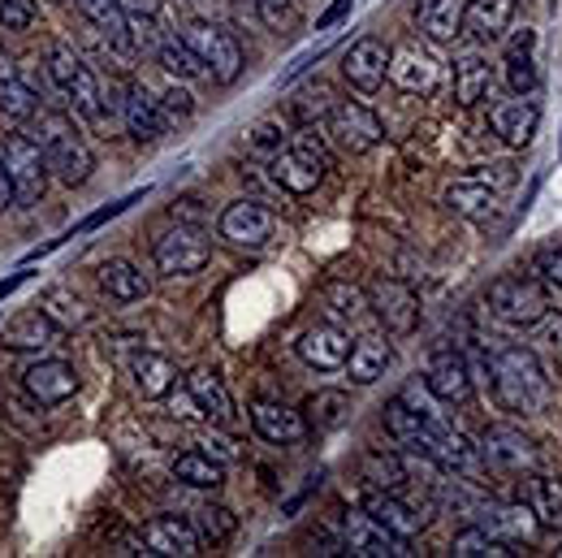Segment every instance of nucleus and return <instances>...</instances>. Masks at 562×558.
I'll list each match as a JSON object with an SVG mask.
<instances>
[{
  "label": "nucleus",
  "mask_w": 562,
  "mask_h": 558,
  "mask_svg": "<svg viewBox=\"0 0 562 558\" xmlns=\"http://www.w3.org/2000/svg\"><path fill=\"white\" fill-rule=\"evenodd\" d=\"M122 122L126 131L139 143H156L165 135V113H160V100L143 87V82H126V96H122Z\"/></svg>",
  "instance_id": "a878e982"
},
{
  "label": "nucleus",
  "mask_w": 562,
  "mask_h": 558,
  "mask_svg": "<svg viewBox=\"0 0 562 558\" xmlns=\"http://www.w3.org/2000/svg\"><path fill=\"white\" fill-rule=\"evenodd\" d=\"M450 550H454V558H510V555H519L510 542L493 537L485 524H481V528H463V533H454Z\"/></svg>",
  "instance_id": "c03bdc74"
},
{
  "label": "nucleus",
  "mask_w": 562,
  "mask_h": 558,
  "mask_svg": "<svg viewBox=\"0 0 562 558\" xmlns=\"http://www.w3.org/2000/svg\"><path fill=\"white\" fill-rule=\"evenodd\" d=\"M559 555H562V546H559Z\"/></svg>",
  "instance_id": "e2e57ef3"
},
{
  "label": "nucleus",
  "mask_w": 562,
  "mask_h": 558,
  "mask_svg": "<svg viewBox=\"0 0 562 558\" xmlns=\"http://www.w3.org/2000/svg\"><path fill=\"white\" fill-rule=\"evenodd\" d=\"M0 156H4V169H9V178H13V200H18V209H35V204L44 200L48 174H53L44 147L35 143V135H9Z\"/></svg>",
  "instance_id": "423d86ee"
},
{
  "label": "nucleus",
  "mask_w": 562,
  "mask_h": 558,
  "mask_svg": "<svg viewBox=\"0 0 562 558\" xmlns=\"http://www.w3.org/2000/svg\"><path fill=\"white\" fill-rule=\"evenodd\" d=\"M78 368H74L70 359H57V355H44V359H35V364H26V372H22V390L40 403V408H61V403H70L74 394H78Z\"/></svg>",
  "instance_id": "4468645a"
},
{
  "label": "nucleus",
  "mask_w": 562,
  "mask_h": 558,
  "mask_svg": "<svg viewBox=\"0 0 562 558\" xmlns=\"http://www.w3.org/2000/svg\"><path fill=\"white\" fill-rule=\"evenodd\" d=\"M191 48H195V57L204 62V70H209L212 82H221V87H229L243 66H247V57H243V44L234 40V31H225V26H216V22H187V35H182Z\"/></svg>",
  "instance_id": "0eeeda50"
},
{
  "label": "nucleus",
  "mask_w": 562,
  "mask_h": 558,
  "mask_svg": "<svg viewBox=\"0 0 562 558\" xmlns=\"http://www.w3.org/2000/svg\"><path fill=\"white\" fill-rule=\"evenodd\" d=\"M394 359V347H390V334L385 330H368L351 343V355H347V372H351L355 386H372L376 377H385Z\"/></svg>",
  "instance_id": "bb28decb"
},
{
  "label": "nucleus",
  "mask_w": 562,
  "mask_h": 558,
  "mask_svg": "<svg viewBox=\"0 0 562 558\" xmlns=\"http://www.w3.org/2000/svg\"><path fill=\"white\" fill-rule=\"evenodd\" d=\"M541 131V109L528 100V96H515V100H502L493 109V135L506 143V147H528Z\"/></svg>",
  "instance_id": "4be33fe9"
},
{
  "label": "nucleus",
  "mask_w": 562,
  "mask_h": 558,
  "mask_svg": "<svg viewBox=\"0 0 562 558\" xmlns=\"http://www.w3.org/2000/svg\"><path fill=\"white\" fill-rule=\"evenodd\" d=\"M398 91H407V96H428L432 87H437V78H441V70H437V62L428 57V53H420V48H398V53H390V74H385Z\"/></svg>",
  "instance_id": "cd10ccee"
},
{
  "label": "nucleus",
  "mask_w": 562,
  "mask_h": 558,
  "mask_svg": "<svg viewBox=\"0 0 562 558\" xmlns=\"http://www.w3.org/2000/svg\"><path fill=\"white\" fill-rule=\"evenodd\" d=\"M0 113H4L9 122H31V118L40 113L35 87L22 78L18 66H9V62H0Z\"/></svg>",
  "instance_id": "473e14b6"
},
{
  "label": "nucleus",
  "mask_w": 562,
  "mask_h": 558,
  "mask_svg": "<svg viewBox=\"0 0 562 558\" xmlns=\"http://www.w3.org/2000/svg\"><path fill=\"white\" fill-rule=\"evenodd\" d=\"M490 87H493V70L481 53H463V57L454 62V100H459L463 109L481 104V100L490 96Z\"/></svg>",
  "instance_id": "c9c22d12"
},
{
  "label": "nucleus",
  "mask_w": 562,
  "mask_h": 558,
  "mask_svg": "<svg viewBox=\"0 0 562 558\" xmlns=\"http://www.w3.org/2000/svg\"><path fill=\"white\" fill-rule=\"evenodd\" d=\"M74 4L95 31H104L117 44H126V9H122V0H74Z\"/></svg>",
  "instance_id": "a18cd8bd"
},
{
  "label": "nucleus",
  "mask_w": 562,
  "mask_h": 558,
  "mask_svg": "<svg viewBox=\"0 0 562 558\" xmlns=\"http://www.w3.org/2000/svg\"><path fill=\"white\" fill-rule=\"evenodd\" d=\"M325 135L338 143L342 152H372L376 143L385 140V126H381V118L368 109V104H359V100H347V104H334L329 109V118H325Z\"/></svg>",
  "instance_id": "9b49d317"
},
{
  "label": "nucleus",
  "mask_w": 562,
  "mask_h": 558,
  "mask_svg": "<svg viewBox=\"0 0 562 558\" xmlns=\"http://www.w3.org/2000/svg\"><path fill=\"white\" fill-rule=\"evenodd\" d=\"M191 524H195V533L204 537V546H221V542L234 533V515H229L225 506H200Z\"/></svg>",
  "instance_id": "09e8293b"
},
{
  "label": "nucleus",
  "mask_w": 562,
  "mask_h": 558,
  "mask_svg": "<svg viewBox=\"0 0 562 558\" xmlns=\"http://www.w3.org/2000/svg\"><path fill=\"white\" fill-rule=\"evenodd\" d=\"M363 511L372 515V520H381L390 533H398V537H420L424 524H428V515H420L412 502H403V493H385V489H368L363 493Z\"/></svg>",
  "instance_id": "5701e85b"
},
{
  "label": "nucleus",
  "mask_w": 562,
  "mask_h": 558,
  "mask_svg": "<svg viewBox=\"0 0 562 558\" xmlns=\"http://www.w3.org/2000/svg\"><path fill=\"white\" fill-rule=\"evenodd\" d=\"M61 334H70V330H82L87 321H91V308L74 294V290H66V286H53V290H44L40 294V303H35Z\"/></svg>",
  "instance_id": "58836bf2"
},
{
  "label": "nucleus",
  "mask_w": 562,
  "mask_h": 558,
  "mask_svg": "<svg viewBox=\"0 0 562 558\" xmlns=\"http://www.w3.org/2000/svg\"><path fill=\"white\" fill-rule=\"evenodd\" d=\"M169 472H173V481H182V486H191V489L225 486V464L212 459L209 450H182V455L169 464Z\"/></svg>",
  "instance_id": "4c0bfd02"
},
{
  "label": "nucleus",
  "mask_w": 562,
  "mask_h": 558,
  "mask_svg": "<svg viewBox=\"0 0 562 558\" xmlns=\"http://www.w3.org/2000/svg\"><path fill=\"white\" fill-rule=\"evenodd\" d=\"M187 4H200V0H187Z\"/></svg>",
  "instance_id": "052dcab7"
},
{
  "label": "nucleus",
  "mask_w": 562,
  "mask_h": 558,
  "mask_svg": "<svg viewBox=\"0 0 562 558\" xmlns=\"http://www.w3.org/2000/svg\"><path fill=\"white\" fill-rule=\"evenodd\" d=\"M490 390H493V399L502 403V412H515V416H532V412H541L546 399H550L546 368H541V359L528 347H506L493 359Z\"/></svg>",
  "instance_id": "f257e3e1"
},
{
  "label": "nucleus",
  "mask_w": 562,
  "mask_h": 558,
  "mask_svg": "<svg viewBox=\"0 0 562 558\" xmlns=\"http://www.w3.org/2000/svg\"><path fill=\"white\" fill-rule=\"evenodd\" d=\"M48 78H53V87L70 100L74 109L87 118V122H95V126H104L109 118H104V96H100V82H95V74L91 66L74 53L70 44H53L48 48Z\"/></svg>",
  "instance_id": "7ed1b4c3"
},
{
  "label": "nucleus",
  "mask_w": 562,
  "mask_h": 558,
  "mask_svg": "<svg viewBox=\"0 0 562 558\" xmlns=\"http://www.w3.org/2000/svg\"><path fill=\"white\" fill-rule=\"evenodd\" d=\"M502 78H506V87H510L515 96H532V91L541 87V70H537V31H532V26H524V31L506 44V53H502Z\"/></svg>",
  "instance_id": "412c9836"
},
{
  "label": "nucleus",
  "mask_w": 562,
  "mask_h": 558,
  "mask_svg": "<svg viewBox=\"0 0 562 558\" xmlns=\"http://www.w3.org/2000/svg\"><path fill=\"white\" fill-rule=\"evenodd\" d=\"M463 13H468V0H420L416 4V26L428 44L446 48L463 35Z\"/></svg>",
  "instance_id": "393cba45"
},
{
  "label": "nucleus",
  "mask_w": 562,
  "mask_h": 558,
  "mask_svg": "<svg viewBox=\"0 0 562 558\" xmlns=\"http://www.w3.org/2000/svg\"><path fill=\"white\" fill-rule=\"evenodd\" d=\"M532 269H537V278L546 281L550 290H562V247H541Z\"/></svg>",
  "instance_id": "5fc2aeb1"
},
{
  "label": "nucleus",
  "mask_w": 562,
  "mask_h": 558,
  "mask_svg": "<svg viewBox=\"0 0 562 558\" xmlns=\"http://www.w3.org/2000/svg\"><path fill=\"white\" fill-rule=\"evenodd\" d=\"M187 386H191V394L200 399V408H204V416L216 420V424H234L238 412H234V394L225 390V381H221V372H212V368H195L191 377H187Z\"/></svg>",
  "instance_id": "2f4dec72"
},
{
  "label": "nucleus",
  "mask_w": 562,
  "mask_h": 558,
  "mask_svg": "<svg viewBox=\"0 0 562 558\" xmlns=\"http://www.w3.org/2000/svg\"><path fill=\"white\" fill-rule=\"evenodd\" d=\"M256 9H260V22H265L269 31H278V35H285V31L299 22L294 0H256Z\"/></svg>",
  "instance_id": "864d4df0"
},
{
  "label": "nucleus",
  "mask_w": 562,
  "mask_h": 558,
  "mask_svg": "<svg viewBox=\"0 0 562 558\" xmlns=\"http://www.w3.org/2000/svg\"><path fill=\"white\" fill-rule=\"evenodd\" d=\"M247 147H251L256 156H278L281 147H290V126H285V118H281V113H269V118L251 122Z\"/></svg>",
  "instance_id": "49530a36"
},
{
  "label": "nucleus",
  "mask_w": 562,
  "mask_h": 558,
  "mask_svg": "<svg viewBox=\"0 0 562 558\" xmlns=\"http://www.w3.org/2000/svg\"><path fill=\"white\" fill-rule=\"evenodd\" d=\"M143 546H147V555H169V558L204 555V537L182 515H156V520H147L143 524Z\"/></svg>",
  "instance_id": "f3484780"
},
{
  "label": "nucleus",
  "mask_w": 562,
  "mask_h": 558,
  "mask_svg": "<svg viewBox=\"0 0 562 558\" xmlns=\"http://www.w3.org/2000/svg\"><path fill=\"white\" fill-rule=\"evenodd\" d=\"M424 390H428L437 403H446V408H463V403L472 399V390H476L472 364H468L459 350H437V355L428 359Z\"/></svg>",
  "instance_id": "dca6fc26"
},
{
  "label": "nucleus",
  "mask_w": 562,
  "mask_h": 558,
  "mask_svg": "<svg viewBox=\"0 0 562 558\" xmlns=\"http://www.w3.org/2000/svg\"><path fill=\"white\" fill-rule=\"evenodd\" d=\"M368 308L381 316L385 334H412L420 325V299L407 281L376 278L368 286Z\"/></svg>",
  "instance_id": "2eb2a0df"
},
{
  "label": "nucleus",
  "mask_w": 562,
  "mask_h": 558,
  "mask_svg": "<svg viewBox=\"0 0 562 558\" xmlns=\"http://www.w3.org/2000/svg\"><path fill=\"white\" fill-rule=\"evenodd\" d=\"M57 325L35 308V312H26V316H18V321H9L4 330H0V350H26V355H40V350H48L57 343Z\"/></svg>",
  "instance_id": "c85d7f7f"
},
{
  "label": "nucleus",
  "mask_w": 562,
  "mask_h": 558,
  "mask_svg": "<svg viewBox=\"0 0 562 558\" xmlns=\"http://www.w3.org/2000/svg\"><path fill=\"white\" fill-rule=\"evenodd\" d=\"M131 377H135V390H139L143 399H165V394L178 386L173 359H165V355H156V350H139V355L131 359Z\"/></svg>",
  "instance_id": "72a5a7b5"
},
{
  "label": "nucleus",
  "mask_w": 562,
  "mask_h": 558,
  "mask_svg": "<svg viewBox=\"0 0 562 558\" xmlns=\"http://www.w3.org/2000/svg\"><path fill=\"white\" fill-rule=\"evenodd\" d=\"M537 325H541V338H546L550 347H562V316H559V321H550V312H546Z\"/></svg>",
  "instance_id": "4d7b16f0"
},
{
  "label": "nucleus",
  "mask_w": 562,
  "mask_h": 558,
  "mask_svg": "<svg viewBox=\"0 0 562 558\" xmlns=\"http://www.w3.org/2000/svg\"><path fill=\"white\" fill-rule=\"evenodd\" d=\"M35 143L48 156V169L66 182V187H82L95 169V152L82 140V131L74 126L66 113H35Z\"/></svg>",
  "instance_id": "f03ea898"
},
{
  "label": "nucleus",
  "mask_w": 562,
  "mask_h": 558,
  "mask_svg": "<svg viewBox=\"0 0 562 558\" xmlns=\"http://www.w3.org/2000/svg\"><path fill=\"white\" fill-rule=\"evenodd\" d=\"M35 18H40V0H0V31L22 35L35 26Z\"/></svg>",
  "instance_id": "3c124183"
},
{
  "label": "nucleus",
  "mask_w": 562,
  "mask_h": 558,
  "mask_svg": "<svg viewBox=\"0 0 562 558\" xmlns=\"http://www.w3.org/2000/svg\"><path fill=\"white\" fill-rule=\"evenodd\" d=\"M325 299H329V308H334L338 321H359V316L368 312V294L347 286V281H334V286L325 290Z\"/></svg>",
  "instance_id": "8fccbe9b"
},
{
  "label": "nucleus",
  "mask_w": 562,
  "mask_h": 558,
  "mask_svg": "<svg viewBox=\"0 0 562 558\" xmlns=\"http://www.w3.org/2000/svg\"><path fill=\"white\" fill-rule=\"evenodd\" d=\"M165 403H169V416L182 420V424H204V408H200V399L191 394V386H173L169 394H165Z\"/></svg>",
  "instance_id": "603ef678"
},
{
  "label": "nucleus",
  "mask_w": 562,
  "mask_h": 558,
  "mask_svg": "<svg viewBox=\"0 0 562 558\" xmlns=\"http://www.w3.org/2000/svg\"><path fill=\"white\" fill-rule=\"evenodd\" d=\"M524 502L532 506V515H537L541 528L562 533V477L528 472V493H524Z\"/></svg>",
  "instance_id": "e433bc0d"
},
{
  "label": "nucleus",
  "mask_w": 562,
  "mask_h": 558,
  "mask_svg": "<svg viewBox=\"0 0 562 558\" xmlns=\"http://www.w3.org/2000/svg\"><path fill=\"white\" fill-rule=\"evenodd\" d=\"M385 74H390V48L381 44V40H359L347 48V57H342V78L351 82L355 91H363V96H372L381 82H385Z\"/></svg>",
  "instance_id": "aec40b11"
},
{
  "label": "nucleus",
  "mask_w": 562,
  "mask_h": 558,
  "mask_svg": "<svg viewBox=\"0 0 562 558\" xmlns=\"http://www.w3.org/2000/svg\"><path fill=\"white\" fill-rule=\"evenodd\" d=\"M441 416V412H437ZM437 416H424V412H416L403 394L398 399H390L385 403V428H390V437L398 442V446H407V450H420L424 437H428V424Z\"/></svg>",
  "instance_id": "f704fd0d"
},
{
  "label": "nucleus",
  "mask_w": 562,
  "mask_h": 558,
  "mask_svg": "<svg viewBox=\"0 0 562 558\" xmlns=\"http://www.w3.org/2000/svg\"><path fill=\"white\" fill-rule=\"evenodd\" d=\"M160 4H165V0H122V9H126V13H143V18H156V13H160Z\"/></svg>",
  "instance_id": "13d9d810"
},
{
  "label": "nucleus",
  "mask_w": 562,
  "mask_h": 558,
  "mask_svg": "<svg viewBox=\"0 0 562 558\" xmlns=\"http://www.w3.org/2000/svg\"><path fill=\"white\" fill-rule=\"evenodd\" d=\"M420 455H428L441 472H454V477H463V481H481V477H485V455H481V446H472L454 424H446L441 416L428 424V437H424Z\"/></svg>",
  "instance_id": "6e6552de"
},
{
  "label": "nucleus",
  "mask_w": 562,
  "mask_h": 558,
  "mask_svg": "<svg viewBox=\"0 0 562 558\" xmlns=\"http://www.w3.org/2000/svg\"><path fill=\"white\" fill-rule=\"evenodd\" d=\"M216 230H221L225 243H234L243 252H260V247H269V238L278 230V216L265 209L260 200H234L229 209L221 212Z\"/></svg>",
  "instance_id": "ddd939ff"
},
{
  "label": "nucleus",
  "mask_w": 562,
  "mask_h": 558,
  "mask_svg": "<svg viewBox=\"0 0 562 558\" xmlns=\"http://www.w3.org/2000/svg\"><path fill=\"white\" fill-rule=\"evenodd\" d=\"M251 428H256L269 446H294V442L307 437V416L294 412V408H285V403L260 399V403L251 408Z\"/></svg>",
  "instance_id": "b1692460"
},
{
  "label": "nucleus",
  "mask_w": 562,
  "mask_h": 558,
  "mask_svg": "<svg viewBox=\"0 0 562 558\" xmlns=\"http://www.w3.org/2000/svg\"><path fill=\"white\" fill-rule=\"evenodd\" d=\"M325 169L329 165H321L316 156H307L303 147H281L278 156H273V165H269V178L278 182L285 196H312L321 182H325Z\"/></svg>",
  "instance_id": "a211bd4d"
},
{
  "label": "nucleus",
  "mask_w": 562,
  "mask_h": 558,
  "mask_svg": "<svg viewBox=\"0 0 562 558\" xmlns=\"http://www.w3.org/2000/svg\"><path fill=\"white\" fill-rule=\"evenodd\" d=\"M515 165H506V160H497V165H485V169H476V174H463V178H454L450 187H446V209L459 212V216H485L493 212L502 200H506V191L515 187Z\"/></svg>",
  "instance_id": "39448f33"
},
{
  "label": "nucleus",
  "mask_w": 562,
  "mask_h": 558,
  "mask_svg": "<svg viewBox=\"0 0 562 558\" xmlns=\"http://www.w3.org/2000/svg\"><path fill=\"white\" fill-rule=\"evenodd\" d=\"M347 9H351V0H338V4H334V9H329V13L321 18V26H334V22H338V18L347 13Z\"/></svg>",
  "instance_id": "bf43d9fd"
},
{
  "label": "nucleus",
  "mask_w": 562,
  "mask_h": 558,
  "mask_svg": "<svg viewBox=\"0 0 562 558\" xmlns=\"http://www.w3.org/2000/svg\"><path fill=\"white\" fill-rule=\"evenodd\" d=\"M18 204L13 200V178H9V169H4V156H0V212H9Z\"/></svg>",
  "instance_id": "6e6d98bb"
},
{
  "label": "nucleus",
  "mask_w": 562,
  "mask_h": 558,
  "mask_svg": "<svg viewBox=\"0 0 562 558\" xmlns=\"http://www.w3.org/2000/svg\"><path fill=\"white\" fill-rule=\"evenodd\" d=\"M515 18V0H468V13H463V31L481 44H493L506 35Z\"/></svg>",
  "instance_id": "7c9ffc66"
},
{
  "label": "nucleus",
  "mask_w": 562,
  "mask_h": 558,
  "mask_svg": "<svg viewBox=\"0 0 562 558\" xmlns=\"http://www.w3.org/2000/svg\"><path fill=\"white\" fill-rule=\"evenodd\" d=\"M481 455H485V464L502 468V472H541L537 442L515 424H490L481 433Z\"/></svg>",
  "instance_id": "f8f14e48"
},
{
  "label": "nucleus",
  "mask_w": 562,
  "mask_h": 558,
  "mask_svg": "<svg viewBox=\"0 0 562 558\" xmlns=\"http://www.w3.org/2000/svg\"><path fill=\"white\" fill-rule=\"evenodd\" d=\"M151 260H156V269H160L165 278H191V274H200V269L212 260V247L200 230H191V225L178 221L173 230L156 234V243H151Z\"/></svg>",
  "instance_id": "1a4fd4ad"
},
{
  "label": "nucleus",
  "mask_w": 562,
  "mask_h": 558,
  "mask_svg": "<svg viewBox=\"0 0 562 558\" xmlns=\"http://www.w3.org/2000/svg\"><path fill=\"white\" fill-rule=\"evenodd\" d=\"M156 62H160V70L169 74V78H178V82H191V78H204L209 74L187 40H160L156 44Z\"/></svg>",
  "instance_id": "79ce46f5"
},
{
  "label": "nucleus",
  "mask_w": 562,
  "mask_h": 558,
  "mask_svg": "<svg viewBox=\"0 0 562 558\" xmlns=\"http://www.w3.org/2000/svg\"><path fill=\"white\" fill-rule=\"evenodd\" d=\"M338 533H342V550H347V555H359V558H403V555H412V550H407V537L390 533V528H385L381 520H372L363 506L342 515Z\"/></svg>",
  "instance_id": "9d476101"
},
{
  "label": "nucleus",
  "mask_w": 562,
  "mask_h": 558,
  "mask_svg": "<svg viewBox=\"0 0 562 558\" xmlns=\"http://www.w3.org/2000/svg\"><path fill=\"white\" fill-rule=\"evenodd\" d=\"M490 312L497 321L515 325V330H532L550 312V286L541 278L506 274L490 286Z\"/></svg>",
  "instance_id": "20e7f679"
},
{
  "label": "nucleus",
  "mask_w": 562,
  "mask_h": 558,
  "mask_svg": "<svg viewBox=\"0 0 562 558\" xmlns=\"http://www.w3.org/2000/svg\"><path fill=\"white\" fill-rule=\"evenodd\" d=\"M485 528H490L493 537H502V542L519 546V542H532L541 524H537V515H532V506H528V502H515V506H497Z\"/></svg>",
  "instance_id": "a19ab883"
},
{
  "label": "nucleus",
  "mask_w": 562,
  "mask_h": 558,
  "mask_svg": "<svg viewBox=\"0 0 562 558\" xmlns=\"http://www.w3.org/2000/svg\"><path fill=\"white\" fill-rule=\"evenodd\" d=\"M299 359L307 364V368H321V372H338V368H347V355H351V343H347V334L334 325V321H325V325H312V330H303L299 334Z\"/></svg>",
  "instance_id": "6ab92c4d"
},
{
  "label": "nucleus",
  "mask_w": 562,
  "mask_h": 558,
  "mask_svg": "<svg viewBox=\"0 0 562 558\" xmlns=\"http://www.w3.org/2000/svg\"><path fill=\"white\" fill-rule=\"evenodd\" d=\"M156 100H160L165 126H178V122H191V118H195V96H191V91H187L178 78H173V82H169V87H165Z\"/></svg>",
  "instance_id": "de8ad7c7"
},
{
  "label": "nucleus",
  "mask_w": 562,
  "mask_h": 558,
  "mask_svg": "<svg viewBox=\"0 0 562 558\" xmlns=\"http://www.w3.org/2000/svg\"><path fill=\"white\" fill-rule=\"evenodd\" d=\"M53 4H61V0H53Z\"/></svg>",
  "instance_id": "680f3d73"
},
{
  "label": "nucleus",
  "mask_w": 562,
  "mask_h": 558,
  "mask_svg": "<svg viewBox=\"0 0 562 558\" xmlns=\"http://www.w3.org/2000/svg\"><path fill=\"white\" fill-rule=\"evenodd\" d=\"M307 424H316V428H342L347 420H351V394H342V390H316L312 399H307Z\"/></svg>",
  "instance_id": "37998d69"
},
{
  "label": "nucleus",
  "mask_w": 562,
  "mask_h": 558,
  "mask_svg": "<svg viewBox=\"0 0 562 558\" xmlns=\"http://www.w3.org/2000/svg\"><path fill=\"white\" fill-rule=\"evenodd\" d=\"M100 290L113 303H143L151 294V278L135 260H109V265H100Z\"/></svg>",
  "instance_id": "c756f323"
},
{
  "label": "nucleus",
  "mask_w": 562,
  "mask_h": 558,
  "mask_svg": "<svg viewBox=\"0 0 562 558\" xmlns=\"http://www.w3.org/2000/svg\"><path fill=\"white\" fill-rule=\"evenodd\" d=\"M363 481H372V489H385V493H403L412 472H407V459L394 455V450H368L363 455Z\"/></svg>",
  "instance_id": "ea45409f"
}]
</instances>
